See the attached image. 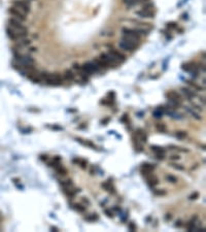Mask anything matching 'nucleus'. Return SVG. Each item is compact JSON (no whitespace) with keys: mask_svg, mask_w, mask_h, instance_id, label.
I'll return each mask as SVG.
<instances>
[{"mask_svg":"<svg viewBox=\"0 0 206 232\" xmlns=\"http://www.w3.org/2000/svg\"><path fill=\"white\" fill-rule=\"evenodd\" d=\"M57 171H58V173L59 174H66V169H64V168H62V167H58L57 168Z\"/></svg>","mask_w":206,"mask_h":232,"instance_id":"393cba45","label":"nucleus"},{"mask_svg":"<svg viewBox=\"0 0 206 232\" xmlns=\"http://www.w3.org/2000/svg\"><path fill=\"white\" fill-rule=\"evenodd\" d=\"M185 109H187V111H188V113H190L191 115H192V116H193L195 119H197V120H201V117L199 116V115H198V113H195V111H194L193 109H192V108H190V107H185Z\"/></svg>","mask_w":206,"mask_h":232,"instance_id":"a211bd4d","label":"nucleus"},{"mask_svg":"<svg viewBox=\"0 0 206 232\" xmlns=\"http://www.w3.org/2000/svg\"><path fill=\"white\" fill-rule=\"evenodd\" d=\"M199 196V194L198 193H195L194 195H192V196H190V199H196V197H198Z\"/></svg>","mask_w":206,"mask_h":232,"instance_id":"7c9ffc66","label":"nucleus"},{"mask_svg":"<svg viewBox=\"0 0 206 232\" xmlns=\"http://www.w3.org/2000/svg\"><path fill=\"white\" fill-rule=\"evenodd\" d=\"M129 227H130V230H131V231H134V230H135V226H134L133 223H130Z\"/></svg>","mask_w":206,"mask_h":232,"instance_id":"c756f323","label":"nucleus"},{"mask_svg":"<svg viewBox=\"0 0 206 232\" xmlns=\"http://www.w3.org/2000/svg\"><path fill=\"white\" fill-rule=\"evenodd\" d=\"M13 5L15 7H17L18 9H20L22 13H24L25 15H27L28 13H30V5L27 1L25 0H15L13 2Z\"/></svg>","mask_w":206,"mask_h":232,"instance_id":"39448f33","label":"nucleus"},{"mask_svg":"<svg viewBox=\"0 0 206 232\" xmlns=\"http://www.w3.org/2000/svg\"><path fill=\"white\" fill-rule=\"evenodd\" d=\"M15 61L18 62L19 65H33L34 59L30 55H20V54H15Z\"/></svg>","mask_w":206,"mask_h":232,"instance_id":"7ed1b4c3","label":"nucleus"},{"mask_svg":"<svg viewBox=\"0 0 206 232\" xmlns=\"http://www.w3.org/2000/svg\"><path fill=\"white\" fill-rule=\"evenodd\" d=\"M171 165H172L175 169H177V170H183V169H185V168H183V166H179V165H177V164H171Z\"/></svg>","mask_w":206,"mask_h":232,"instance_id":"bb28decb","label":"nucleus"},{"mask_svg":"<svg viewBox=\"0 0 206 232\" xmlns=\"http://www.w3.org/2000/svg\"><path fill=\"white\" fill-rule=\"evenodd\" d=\"M109 54H110L114 59L118 60V61H125V59H126V56H125L123 53H121L120 51H118V50H114V49L110 50Z\"/></svg>","mask_w":206,"mask_h":232,"instance_id":"9d476101","label":"nucleus"},{"mask_svg":"<svg viewBox=\"0 0 206 232\" xmlns=\"http://www.w3.org/2000/svg\"><path fill=\"white\" fill-rule=\"evenodd\" d=\"M123 33L124 35L126 36H130V37H133V38L139 40V35L137 33L135 29H130V28H123Z\"/></svg>","mask_w":206,"mask_h":232,"instance_id":"9b49d317","label":"nucleus"},{"mask_svg":"<svg viewBox=\"0 0 206 232\" xmlns=\"http://www.w3.org/2000/svg\"><path fill=\"white\" fill-rule=\"evenodd\" d=\"M105 214L107 215L108 217H110V218H112V217H113L112 211H105Z\"/></svg>","mask_w":206,"mask_h":232,"instance_id":"c85d7f7f","label":"nucleus"},{"mask_svg":"<svg viewBox=\"0 0 206 232\" xmlns=\"http://www.w3.org/2000/svg\"><path fill=\"white\" fill-rule=\"evenodd\" d=\"M8 25H9V27L15 29V30L24 31V32L27 31V29H26L25 26L22 24V22H21L20 20H17V19H15V18H10L9 20H8Z\"/></svg>","mask_w":206,"mask_h":232,"instance_id":"0eeeda50","label":"nucleus"},{"mask_svg":"<svg viewBox=\"0 0 206 232\" xmlns=\"http://www.w3.org/2000/svg\"><path fill=\"white\" fill-rule=\"evenodd\" d=\"M166 97L168 98V100L170 101V103L174 104L175 106H178L181 104L183 102V97L179 93L175 92V91H170L166 94Z\"/></svg>","mask_w":206,"mask_h":232,"instance_id":"20e7f679","label":"nucleus"},{"mask_svg":"<svg viewBox=\"0 0 206 232\" xmlns=\"http://www.w3.org/2000/svg\"><path fill=\"white\" fill-rule=\"evenodd\" d=\"M152 151L154 153H156L157 155H164L165 154V150L163 149V148H160V147H157V146H152Z\"/></svg>","mask_w":206,"mask_h":232,"instance_id":"2eb2a0df","label":"nucleus"},{"mask_svg":"<svg viewBox=\"0 0 206 232\" xmlns=\"http://www.w3.org/2000/svg\"><path fill=\"white\" fill-rule=\"evenodd\" d=\"M137 39L133 38V37H130V36H126L124 35V37L122 38V40L120 41V48L122 50H125V51H129V52H132L135 50L136 48V42H137Z\"/></svg>","mask_w":206,"mask_h":232,"instance_id":"f257e3e1","label":"nucleus"},{"mask_svg":"<svg viewBox=\"0 0 206 232\" xmlns=\"http://www.w3.org/2000/svg\"><path fill=\"white\" fill-rule=\"evenodd\" d=\"M74 207L78 211H85V207H82V206L80 205V204H74Z\"/></svg>","mask_w":206,"mask_h":232,"instance_id":"a878e982","label":"nucleus"},{"mask_svg":"<svg viewBox=\"0 0 206 232\" xmlns=\"http://www.w3.org/2000/svg\"><path fill=\"white\" fill-rule=\"evenodd\" d=\"M8 13H9L10 15H13V18L17 19V20H20L21 22H25V21L27 20L25 13H22L20 9H18V8L15 7V6L10 7L9 9H8Z\"/></svg>","mask_w":206,"mask_h":232,"instance_id":"6e6552de","label":"nucleus"},{"mask_svg":"<svg viewBox=\"0 0 206 232\" xmlns=\"http://www.w3.org/2000/svg\"><path fill=\"white\" fill-rule=\"evenodd\" d=\"M99 59H100L101 61L104 62V64H105L107 67L116 66V65H118V60L114 59V58H113L110 54H101Z\"/></svg>","mask_w":206,"mask_h":232,"instance_id":"423d86ee","label":"nucleus"},{"mask_svg":"<svg viewBox=\"0 0 206 232\" xmlns=\"http://www.w3.org/2000/svg\"><path fill=\"white\" fill-rule=\"evenodd\" d=\"M154 194L156 195H166V192L165 191H154Z\"/></svg>","mask_w":206,"mask_h":232,"instance_id":"cd10ccee","label":"nucleus"},{"mask_svg":"<svg viewBox=\"0 0 206 232\" xmlns=\"http://www.w3.org/2000/svg\"><path fill=\"white\" fill-rule=\"evenodd\" d=\"M40 76L43 77L49 85L59 86L62 84V76L59 73H42Z\"/></svg>","mask_w":206,"mask_h":232,"instance_id":"f03ea898","label":"nucleus"},{"mask_svg":"<svg viewBox=\"0 0 206 232\" xmlns=\"http://www.w3.org/2000/svg\"><path fill=\"white\" fill-rule=\"evenodd\" d=\"M163 115H164V108L161 107V106L156 108V109L152 111V116H154L156 119H161L163 117Z\"/></svg>","mask_w":206,"mask_h":232,"instance_id":"ddd939ff","label":"nucleus"},{"mask_svg":"<svg viewBox=\"0 0 206 232\" xmlns=\"http://www.w3.org/2000/svg\"><path fill=\"white\" fill-rule=\"evenodd\" d=\"M166 180H169L170 183H176V182H177V178H175V176H172V175H168L167 178H166Z\"/></svg>","mask_w":206,"mask_h":232,"instance_id":"b1692460","label":"nucleus"},{"mask_svg":"<svg viewBox=\"0 0 206 232\" xmlns=\"http://www.w3.org/2000/svg\"><path fill=\"white\" fill-rule=\"evenodd\" d=\"M187 82H188V85H190L191 87H193L194 89H195V90H197V91H201V90H202V88L199 87L198 85H196L195 82H191V80H187Z\"/></svg>","mask_w":206,"mask_h":232,"instance_id":"6ab92c4d","label":"nucleus"},{"mask_svg":"<svg viewBox=\"0 0 206 232\" xmlns=\"http://www.w3.org/2000/svg\"><path fill=\"white\" fill-rule=\"evenodd\" d=\"M171 159H172V160H178V159H179V157H178V156H172V157H171Z\"/></svg>","mask_w":206,"mask_h":232,"instance_id":"473e14b6","label":"nucleus"},{"mask_svg":"<svg viewBox=\"0 0 206 232\" xmlns=\"http://www.w3.org/2000/svg\"><path fill=\"white\" fill-rule=\"evenodd\" d=\"M152 7H154V4H152V3H146V4L143 5L142 9L143 10H150Z\"/></svg>","mask_w":206,"mask_h":232,"instance_id":"4be33fe9","label":"nucleus"},{"mask_svg":"<svg viewBox=\"0 0 206 232\" xmlns=\"http://www.w3.org/2000/svg\"><path fill=\"white\" fill-rule=\"evenodd\" d=\"M156 127H157V129L160 132H166V126H165L164 124H157Z\"/></svg>","mask_w":206,"mask_h":232,"instance_id":"aec40b11","label":"nucleus"},{"mask_svg":"<svg viewBox=\"0 0 206 232\" xmlns=\"http://www.w3.org/2000/svg\"><path fill=\"white\" fill-rule=\"evenodd\" d=\"M176 136H177L178 138L183 139V138H185V137L187 136V133H185V131H179V132H177V133H176Z\"/></svg>","mask_w":206,"mask_h":232,"instance_id":"5701e85b","label":"nucleus"},{"mask_svg":"<svg viewBox=\"0 0 206 232\" xmlns=\"http://www.w3.org/2000/svg\"><path fill=\"white\" fill-rule=\"evenodd\" d=\"M135 15H137L140 18H154V13L152 10H138L135 13Z\"/></svg>","mask_w":206,"mask_h":232,"instance_id":"f8f14e48","label":"nucleus"},{"mask_svg":"<svg viewBox=\"0 0 206 232\" xmlns=\"http://www.w3.org/2000/svg\"><path fill=\"white\" fill-rule=\"evenodd\" d=\"M146 178H147V183L152 186V187H154L156 185H158V184H159V182H158V178H156V176H154V175L149 174V176L147 175Z\"/></svg>","mask_w":206,"mask_h":232,"instance_id":"4468645a","label":"nucleus"},{"mask_svg":"<svg viewBox=\"0 0 206 232\" xmlns=\"http://www.w3.org/2000/svg\"><path fill=\"white\" fill-rule=\"evenodd\" d=\"M181 91H183V93H185V95L188 96V98H192L195 96V93L193 92V91L189 90V89H187V88H181Z\"/></svg>","mask_w":206,"mask_h":232,"instance_id":"f3484780","label":"nucleus"},{"mask_svg":"<svg viewBox=\"0 0 206 232\" xmlns=\"http://www.w3.org/2000/svg\"><path fill=\"white\" fill-rule=\"evenodd\" d=\"M64 75H65V78H66V80H74V77H75L74 73H73V72H72L70 69L65 70Z\"/></svg>","mask_w":206,"mask_h":232,"instance_id":"dca6fc26","label":"nucleus"},{"mask_svg":"<svg viewBox=\"0 0 206 232\" xmlns=\"http://www.w3.org/2000/svg\"><path fill=\"white\" fill-rule=\"evenodd\" d=\"M31 41L30 40H21L20 42H18V46L19 48H22V46H28V44H30Z\"/></svg>","mask_w":206,"mask_h":232,"instance_id":"412c9836","label":"nucleus"},{"mask_svg":"<svg viewBox=\"0 0 206 232\" xmlns=\"http://www.w3.org/2000/svg\"><path fill=\"white\" fill-rule=\"evenodd\" d=\"M171 27V28H176V24L175 23H170V24H168V27Z\"/></svg>","mask_w":206,"mask_h":232,"instance_id":"2f4dec72","label":"nucleus"},{"mask_svg":"<svg viewBox=\"0 0 206 232\" xmlns=\"http://www.w3.org/2000/svg\"><path fill=\"white\" fill-rule=\"evenodd\" d=\"M82 69L85 71V73L91 74V73L99 71V67L96 65L95 62H94V63H93V62H87V63H85L84 66L82 67Z\"/></svg>","mask_w":206,"mask_h":232,"instance_id":"1a4fd4ad","label":"nucleus"}]
</instances>
